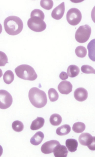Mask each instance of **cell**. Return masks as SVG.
<instances>
[{
  "label": "cell",
  "mask_w": 95,
  "mask_h": 157,
  "mask_svg": "<svg viewBox=\"0 0 95 157\" xmlns=\"http://www.w3.org/2000/svg\"><path fill=\"white\" fill-rule=\"evenodd\" d=\"M4 25L6 33L11 36L19 34L24 27L22 21L16 16H10L6 18L4 21Z\"/></svg>",
  "instance_id": "cell-1"
},
{
  "label": "cell",
  "mask_w": 95,
  "mask_h": 157,
  "mask_svg": "<svg viewBox=\"0 0 95 157\" xmlns=\"http://www.w3.org/2000/svg\"><path fill=\"white\" fill-rule=\"evenodd\" d=\"M29 98L32 105L36 108H43L47 103V99L46 93L37 87L31 89L29 92Z\"/></svg>",
  "instance_id": "cell-2"
},
{
  "label": "cell",
  "mask_w": 95,
  "mask_h": 157,
  "mask_svg": "<svg viewBox=\"0 0 95 157\" xmlns=\"http://www.w3.org/2000/svg\"><path fill=\"white\" fill-rule=\"evenodd\" d=\"M15 71L18 77L26 80L34 81L38 78V75L34 69L30 65H19Z\"/></svg>",
  "instance_id": "cell-3"
},
{
  "label": "cell",
  "mask_w": 95,
  "mask_h": 157,
  "mask_svg": "<svg viewBox=\"0 0 95 157\" xmlns=\"http://www.w3.org/2000/svg\"><path fill=\"white\" fill-rule=\"evenodd\" d=\"M92 29L88 25H82L79 27L75 33V38L77 42L84 43L89 39Z\"/></svg>",
  "instance_id": "cell-4"
},
{
  "label": "cell",
  "mask_w": 95,
  "mask_h": 157,
  "mask_svg": "<svg viewBox=\"0 0 95 157\" xmlns=\"http://www.w3.org/2000/svg\"><path fill=\"white\" fill-rule=\"evenodd\" d=\"M28 27L33 31L42 32L46 28V23L41 18L37 17H31L27 21Z\"/></svg>",
  "instance_id": "cell-5"
},
{
  "label": "cell",
  "mask_w": 95,
  "mask_h": 157,
  "mask_svg": "<svg viewBox=\"0 0 95 157\" xmlns=\"http://www.w3.org/2000/svg\"><path fill=\"white\" fill-rule=\"evenodd\" d=\"M67 20L71 25H76L81 21V12L78 9L73 8L68 11L66 15Z\"/></svg>",
  "instance_id": "cell-6"
},
{
  "label": "cell",
  "mask_w": 95,
  "mask_h": 157,
  "mask_svg": "<svg viewBox=\"0 0 95 157\" xmlns=\"http://www.w3.org/2000/svg\"><path fill=\"white\" fill-rule=\"evenodd\" d=\"M79 141L82 145L88 146L90 150H95V137L90 134L87 132L81 134L79 137Z\"/></svg>",
  "instance_id": "cell-7"
},
{
  "label": "cell",
  "mask_w": 95,
  "mask_h": 157,
  "mask_svg": "<svg viewBox=\"0 0 95 157\" xmlns=\"http://www.w3.org/2000/svg\"><path fill=\"white\" fill-rule=\"evenodd\" d=\"M13 98L11 94L5 90H0V109H6L12 105Z\"/></svg>",
  "instance_id": "cell-8"
},
{
  "label": "cell",
  "mask_w": 95,
  "mask_h": 157,
  "mask_svg": "<svg viewBox=\"0 0 95 157\" xmlns=\"http://www.w3.org/2000/svg\"><path fill=\"white\" fill-rule=\"evenodd\" d=\"M60 144V142L56 140H52L45 143L41 147V151L43 154H47L53 152L55 148Z\"/></svg>",
  "instance_id": "cell-9"
},
{
  "label": "cell",
  "mask_w": 95,
  "mask_h": 157,
  "mask_svg": "<svg viewBox=\"0 0 95 157\" xmlns=\"http://www.w3.org/2000/svg\"><path fill=\"white\" fill-rule=\"evenodd\" d=\"M73 86L70 82L64 80L58 86L59 92L63 94L68 95L72 91Z\"/></svg>",
  "instance_id": "cell-10"
},
{
  "label": "cell",
  "mask_w": 95,
  "mask_h": 157,
  "mask_svg": "<svg viewBox=\"0 0 95 157\" xmlns=\"http://www.w3.org/2000/svg\"><path fill=\"white\" fill-rule=\"evenodd\" d=\"M65 11V3L63 2L53 10L51 16L55 20H60L63 17Z\"/></svg>",
  "instance_id": "cell-11"
},
{
  "label": "cell",
  "mask_w": 95,
  "mask_h": 157,
  "mask_svg": "<svg viewBox=\"0 0 95 157\" xmlns=\"http://www.w3.org/2000/svg\"><path fill=\"white\" fill-rule=\"evenodd\" d=\"M74 96L77 101H85L88 97V91L83 87H79L75 90L74 93Z\"/></svg>",
  "instance_id": "cell-12"
},
{
  "label": "cell",
  "mask_w": 95,
  "mask_h": 157,
  "mask_svg": "<svg viewBox=\"0 0 95 157\" xmlns=\"http://www.w3.org/2000/svg\"><path fill=\"white\" fill-rule=\"evenodd\" d=\"M68 153L66 147L60 144L56 147L53 151L54 155L56 157H66Z\"/></svg>",
  "instance_id": "cell-13"
},
{
  "label": "cell",
  "mask_w": 95,
  "mask_h": 157,
  "mask_svg": "<svg viewBox=\"0 0 95 157\" xmlns=\"http://www.w3.org/2000/svg\"><path fill=\"white\" fill-rule=\"evenodd\" d=\"M44 138V135L43 132L38 131L31 139V143L34 145H38L42 142Z\"/></svg>",
  "instance_id": "cell-14"
},
{
  "label": "cell",
  "mask_w": 95,
  "mask_h": 157,
  "mask_svg": "<svg viewBox=\"0 0 95 157\" xmlns=\"http://www.w3.org/2000/svg\"><path fill=\"white\" fill-rule=\"evenodd\" d=\"M44 123V118L38 117L36 119L32 122L30 127L31 129L33 131L38 130L43 127Z\"/></svg>",
  "instance_id": "cell-15"
},
{
  "label": "cell",
  "mask_w": 95,
  "mask_h": 157,
  "mask_svg": "<svg viewBox=\"0 0 95 157\" xmlns=\"http://www.w3.org/2000/svg\"><path fill=\"white\" fill-rule=\"evenodd\" d=\"M65 145L69 151L71 152H74L77 150L78 144L76 140L73 139H69L66 140Z\"/></svg>",
  "instance_id": "cell-16"
},
{
  "label": "cell",
  "mask_w": 95,
  "mask_h": 157,
  "mask_svg": "<svg viewBox=\"0 0 95 157\" xmlns=\"http://www.w3.org/2000/svg\"><path fill=\"white\" fill-rule=\"evenodd\" d=\"M80 72L79 68L75 65L69 66L67 69V73L68 76L71 78H75L79 75Z\"/></svg>",
  "instance_id": "cell-17"
},
{
  "label": "cell",
  "mask_w": 95,
  "mask_h": 157,
  "mask_svg": "<svg viewBox=\"0 0 95 157\" xmlns=\"http://www.w3.org/2000/svg\"><path fill=\"white\" fill-rule=\"evenodd\" d=\"M70 131V126L69 124H64L58 128L56 132L59 136H64L68 134Z\"/></svg>",
  "instance_id": "cell-18"
},
{
  "label": "cell",
  "mask_w": 95,
  "mask_h": 157,
  "mask_svg": "<svg viewBox=\"0 0 95 157\" xmlns=\"http://www.w3.org/2000/svg\"><path fill=\"white\" fill-rule=\"evenodd\" d=\"M50 123L52 125L57 126L61 124L62 122V117L57 114H54L50 117L49 119Z\"/></svg>",
  "instance_id": "cell-19"
},
{
  "label": "cell",
  "mask_w": 95,
  "mask_h": 157,
  "mask_svg": "<svg viewBox=\"0 0 95 157\" xmlns=\"http://www.w3.org/2000/svg\"><path fill=\"white\" fill-rule=\"evenodd\" d=\"M14 73L11 70H8L5 72L3 75V80L5 83L7 84H10L14 81Z\"/></svg>",
  "instance_id": "cell-20"
},
{
  "label": "cell",
  "mask_w": 95,
  "mask_h": 157,
  "mask_svg": "<svg viewBox=\"0 0 95 157\" xmlns=\"http://www.w3.org/2000/svg\"><path fill=\"white\" fill-rule=\"evenodd\" d=\"M88 51H89V57L93 61H95V39L92 40L88 44Z\"/></svg>",
  "instance_id": "cell-21"
},
{
  "label": "cell",
  "mask_w": 95,
  "mask_h": 157,
  "mask_svg": "<svg viewBox=\"0 0 95 157\" xmlns=\"http://www.w3.org/2000/svg\"><path fill=\"white\" fill-rule=\"evenodd\" d=\"M86 129V125L82 122H77L74 123L72 127L73 130L76 133L82 132Z\"/></svg>",
  "instance_id": "cell-22"
},
{
  "label": "cell",
  "mask_w": 95,
  "mask_h": 157,
  "mask_svg": "<svg viewBox=\"0 0 95 157\" xmlns=\"http://www.w3.org/2000/svg\"><path fill=\"white\" fill-rule=\"evenodd\" d=\"M75 53L78 57L84 58L86 56L87 49L84 46H78L75 49Z\"/></svg>",
  "instance_id": "cell-23"
},
{
  "label": "cell",
  "mask_w": 95,
  "mask_h": 157,
  "mask_svg": "<svg viewBox=\"0 0 95 157\" xmlns=\"http://www.w3.org/2000/svg\"><path fill=\"white\" fill-rule=\"evenodd\" d=\"M49 97L52 102L56 101L59 98V94L55 89L50 88L48 91Z\"/></svg>",
  "instance_id": "cell-24"
},
{
  "label": "cell",
  "mask_w": 95,
  "mask_h": 157,
  "mask_svg": "<svg viewBox=\"0 0 95 157\" xmlns=\"http://www.w3.org/2000/svg\"><path fill=\"white\" fill-rule=\"evenodd\" d=\"M12 128L14 131L20 132L24 129V125L22 122L19 121H15L12 123Z\"/></svg>",
  "instance_id": "cell-25"
},
{
  "label": "cell",
  "mask_w": 95,
  "mask_h": 157,
  "mask_svg": "<svg viewBox=\"0 0 95 157\" xmlns=\"http://www.w3.org/2000/svg\"><path fill=\"white\" fill-rule=\"evenodd\" d=\"M40 5L41 7L45 10H49L53 7V1L51 0H42L40 1Z\"/></svg>",
  "instance_id": "cell-26"
},
{
  "label": "cell",
  "mask_w": 95,
  "mask_h": 157,
  "mask_svg": "<svg viewBox=\"0 0 95 157\" xmlns=\"http://www.w3.org/2000/svg\"><path fill=\"white\" fill-rule=\"evenodd\" d=\"M37 17L41 18L43 20L45 19V15L44 13L42 10H38V9H35L32 11L31 13V17Z\"/></svg>",
  "instance_id": "cell-27"
},
{
  "label": "cell",
  "mask_w": 95,
  "mask_h": 157,
  "mask_svg": "<svg viewBox=\"0 0 95 157\" xmlns=\"http://www.w3.org/2000/svg\"><path fill=\"white\" fill-rule=\"evenodd\" d=\"M81 71L83 73L86 74H95V71L91 66L88 65H83L81 67Z\"/></svg>",
  "instance_id": "cell-28"
},
{
  "label": "cell",
  "mask_w": 95,
  "mask_h": 157,
  "mask_svg": "<svg viewBox=\"0 0 95 157\" xmlns=\"http://www.w3.org/2000/svg\"><path fill=\"white\" fill-rule=\"evenodd\" d=\"M8 58L4 52L0 51V67H3L8 63Z\"/></svg>",
  "instance_id": "cell-29"
},
{
  "label": "cell",
  "mask_w": 95,
  "mask_h": 157,
  "mask_svg": "<svg viewBox=\"0 0 95 157\" xmlns=\"http://www.w3.org/2000/svg\"><path fill=\"white\" fill-rule=\"evenodd\" d=\"M60 78L61 80H65L68 78V75L65 72L63 71L60 75Z\"/></svg>",
  "instance_id": "cell-30"
},
{
  "label": "cell",
  "mask_w": 95,
  "mask_h": 157,
  "mask_svg": "<svg viewBox=\"0 0 95 157\" xmlns=\"http://www.w3.org/2000/svg\"><path fill=\"white\" fill-rule=\"evenodd\" d=\"M3 153V149H2V147L0 145V157H1Z\"/></svg>",
  "instance_id": "cell-31"
},
{
  "label": "cell",
  "mask_w": 95,
  "mask_h": 157,
  "mask_svg": "<svg viewBox=\"0 0 95 157\" xmlns=\"http://www.w3.org/2000/svg\"><path fill=\"white\" fill-rule=\"evenodd\" d=\"M2 25H1V24H0V34L2 33Z\"/></svg>",
  "instance_id": "cell-32"
},
{
  "label": "cell",
  "mask_w": 95,
  "mask_h": 157,
  "mask_svg": "<svg viewBox=\"0 0 95 157\" xmlns=\"http://www.w3.org/2000/svg\"><path fill=\"white\" fill-rule=\"evenodd\" d=\"M2 70L1 69H0V78H1L2 76Z\"/></svg>",
  "instance_id": "cell-33"
}]
</instances>
